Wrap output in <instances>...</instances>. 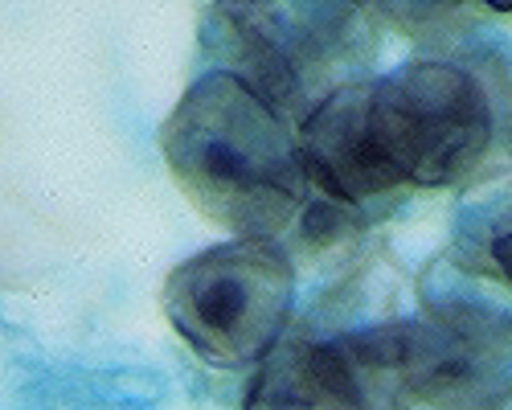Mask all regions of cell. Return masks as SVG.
<instances>
[{
    "label": "cell",
    "instance_id": "8",
    "mask_svg": "<svg viewBox=\"0 0 512 410\" xmlns=\"http://www.w3.org/2000/svg\"><path fill=\"white\" fill-rule=\"evenodd\" d=\"M467 242L472 246H463V263L512 287V193H504L496 210H488L467 230Z\"/></svg>",
    "mask_w": 512,
    "mask_h": 410
},
{
    "label": "cell",
    "instance_id": "5",
    "mask_svg": "<svg viewBox=\"0 0 512 410\" xmlns=\"http://www.w3.org/2000/svg\"><path fill=\"white\" fill-rule=\"evenodd\" d=\"M201 37L226 58V74H238L275 111L300 115V123L336 91L324 82L332 66L373 46L353 5H213Z\"/></svg>",
    "mask_w": 512,
    "mask_h": 410
},
{
    "label": "cell",
    "instance_id": "7",
    "mask_svg": "<svg viewBox=\"0 0 512 410\" xmlns=\"http://www.w3.org/2000/svg\"><path fill=\"white\" fill-rule=\"evenodd\" d=\"M242 410H369L340 341H279L254 369Z\"/></svg>",
    "mask_w": 512,
    "mask_h": 410
},
{
    "label": "cell",
    "instance_id": "2",
    "mask_svg": "<svg viewBox=\"0 0 512 410\" xmlns=\"http://www.w3.org/2000/svg\"><path fill=\"white\" fill-rule=\"evenodd\" d=\"M369 410H512V320L439 308L340 337Z\"/></svg>",
    "mask_w": 512,
    "mask_h": 410
},
{
    "label": "cell",
    "instance_id": "6",
    "mask_svg": "<svg viewBox=\"0 0 512 410\" xmlns=\"http://www.w3.org/2000/svg\"><path fill=\"white\" fill-rule=\"evenodd\" d=\"M300 152L312 185H320L328 201L349 205V210L402 189L377 144L369 78L340 82L308 111V119L300 123Z\"/></svg>",
    "mask_w": 512,
    "mask_h": 410
},
{
    "label": "cell",
    "instance_id": "1",
    "mask_svg": "<svg viewBox=\"0 0 512 410\" xmlns=\"http://www.w3.org/2000/svg\"><path fill=\"white\" fill-rule=\"evenodd\" d=\"M160 156L193 210L238 238H275L308 210L300 136L238 74L189 82L160 128Z\"/></svg>",
    "mask_w": 512,
    "mask_h": 410
},
{
    "label": "cell",
    "instance_id": "4",
    "mask_svg": "<svg viewBox=\"0 0 512 410\" xmlns=\"http://www.w3.org/2000/svg\"><path fill=\"white\" fill-rule=\"evenodd\" d=\"M160 304L197 357L250 365L283 341L295 308V267L275 238H234L168 271Z\"/></svg>",
    "mask_w": 512,
    "mask_h": 410
},
{
    "label": "cell",
    "instance_id": "3",
    "mask_svg": "<svg viewBox=\"0 0 512 410\" xmlns=\"http://www.w3.org/2000/svg\"><path fill=\"white\" fill-rule=\"evenodd\" d=\"M377 144L398 185L447 189L488 160L500 115L488 82L443 58H414L369 78Z\"/></svg>",
    "mask_w": 512,
    "mask_h": 410
}]
</instances>
